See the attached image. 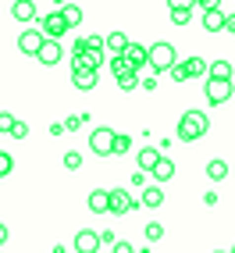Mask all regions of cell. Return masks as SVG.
Segmentation results:
<instances>
[{"label":"cell","mask_w":235,"mask_h":253,"mask_svg":"<svg viewBox=\"0 0 235 253\" xmlns=\"http://www.w3.org/2000/svg\"><path fill=\"white\" fill-rule=\"evenodd\" d=\"M207 128H210V118H207L203 111H186L175 132H178V139H182V143H196V139H203V136H207Z\"/></svg>","instance_id":"6da1fadb"},{"label":"cell","mask_w":235,"mask_h":253,"mask_svg":"<svg viewBox=\"0 0 235 253\" xmlns=\"http://www.w3.org/2000/svg\"><path fill=\"white\" fill-rule=\"evenodd\" d=\"M175 61H178L175 46H171V43H164V40H160V43H154V46L146 50V64H150L154 72H167Z\"/></svg>","instance_id":"7a4b0ae2"},{"label":"cell","mask_w":235,"mask_h":253,"mask_svg":"<svg viewBox=\"0 0 235 253\" xmlns=\"http://www.w3.org/2000/svg\"><path fill=\"white\" fill-rule=\"evenodd\" d=\"M203 93H207V104H210V107H221L225 100H232L235 86H232L228 79H207V86H203Z\"/></svg>","instance_id":"3957f363"},{"label":"cell","mask_w":235,"mask_h":253,"mask_svg":"<svg viewBox=\"0 0 235 253\" xmlns=\"http://www.w3.org/2000/svg\"><path fill=\"white\" fill-rule=\"evenodd\" d=\"M114 136H118L114 128H93L89 132V150L96 157H111L114 154Z\"/></svg>","instance_id":"277c9868"},{"label":"cell","mask_w":235,"mask_h":253,"mask_svg":"<svg viewBox=\"0 0 235 253\" xmlns=\"http://www.w3.org/2000/svg\"><path fill=\"white\" fill-rule=\"evenodd\" d=\"M39 32H43L46 40H61L64 32H68V22H64V14H61V11H50L46 18L39 22Z\"/></svg>","instance_id":"5b68a950"},{"label":"cell","mask_w":235,"mask_h":253,"mask_svg":"<svg viewBox=\"0 0 235 253\" xmlns=\"http://www.w3.org/2000/svg\"><path fill=\"white\" fill-rule=\"evenodd\" d=\"M61 57H64L61 40H43V46H39L36 61H39V64H46V68H54V64H61Z\"/></svg>","instance_id":"8992f818"},{"label":"cell","mask_w":235,"mask_h":253,"mask_svg":"<svg viewBox=\"0 0 235 253\" xmlns=\"http://www.w3.org/2000/svg\"><path fill=\"white\" fill-rule=\"evenodd\" d=\"M43 40H46V36H43L39 29H25L22 36H18V50H22L25 57H36V54H39V46H43Z\"/></svg>","instance_id":"52a82bcc"},{"label":"cell","mask_w":235,"mask_h":253,"mask_svg":"<svg viewBox=\"0 0 235 253\" xmlns=\"http://www.w3.org/2000/svg\"><path fill=\"white\" fill-rule=\"evenodd\" d=\"M72 82H75V89H82V93L96 89V68H86V64H75V68H72Z\"/></svg>","instance_id":"ba28073f"},{"label":"cell","mask_w":235,"mask_h":253,"mask_svg":"<svg viewBox=\"0 0 235 253\" xmlns=\"http://www.w3.org/2000/svg\"><path fill=\"white\" fill-rule=\"evenodd\" d=\"M96 250H100V232L78 228V235H75V253H96Z\"/></svg>","instance_id":"9c48e42d"},{"label":"cell","mask_w":235,"mask_h":253,"mask_svg":"<svg viewBox=\"0 0 235 253\" xmlns=\"http://www.w3.org/2000/svg\"><path fill=\"white\" fill-rule=\"evenodd\" d=\"M11 18L14 22H36V0H14L11 4Z\"/></svg>","instance_id":"30bf717a"},{"label":"cell","mask_w":235,"mask_h":253,"mask_svg":"<svg viewBox=\"0 0 235 253\" xmlns=\"http://www.w3.org/2000/svg\"><path fill=\"white\" fill-rule=\"evenodd\" d=\"M132 207H136V200L128 196V189H121V185L111 189V214H128Z\"/></svg>","instance_id":"8fae6325"},{"label":"cell","mask_w":235,"mask_h":253,"mask_svg":"<svg viewBox=\"0 0 235 253\" xmlns=\"http://www.w3.org/2000/svg\"><path fill=\"white\" fill-rule=\"evenodd\" d=\"M125 46H128V36H125L121 29H114V32H107V36H104V50H107L111 57H114V54H125Z\"/></svg>","instance_id":"7c38bea8"},{"label":"cell","mask_w":235,"mask_h":253,"mask_svg":"<svg viewBox=\"0 0 235 253\" xmlns=\"http://www.w3.org/2000/svg\"><path fill=\"white\" fill-rule=\"evenodd\" d=\"M89 211L93 214H107L111 211V189H93L89 193Z\"/></svg>","instance_id":"4fadbf2b"},{"label":"cell","mask_w":235,"mask_h":253,"mask_svg":"<svg viewBox=\"0 0 235 253\" xmlns=\"http://www.w3.org/2000/svg\"><path fill=\"white\" fill-rule=\"evenodd\" d=\"M121 57H125V61H128L136 72H139V68H146V46H139V43H128Z\"/></svg>","instance_id":"5bb4252c"},{"label":"cell","mask_w":235,"mask_h":253,"mask_svg":"<svg viewBox=\"0 0 235 253\" xmlns=\"http://www.w3.org/2000/svg\"><path fill=\"white\" fill-rule=\"evenodd\" d=\"M136 161H139V171H154V164L160 161V150L157 146H143L136 154Z\"/></svg>","instance_id":"9a60e30c"},{"label":"cell","mask_w":235,"mask_h":253,"mask_svg":"<svg viewBox=\"0 0 235 253\" xmlns=\"http://www.w3.org/2000/svg\"><path fill=\"white\" fill-rule=\"evenodd\" d=\"M150 175H154L157 182H171V178H175V164L167 161V157H160V161L154 164V171H150Z\"/></svg>","instance_id":"2e32d148"},{"label":"cell","mask_w":235,"mask_h":253,"mask_svg":"<svg viewBox=\"0 0 235 253\" xmlns=\"http://www.w3.org/2000/svg\"><path fill=\"white\" fill-rule=\"evenodd\" d=\"M57 11L64 14V22H68V29H75V25H82V7H78V4H68V0H64V4H61Z\"/></svg>","instance_id":"e0dca14e"},{"label":"cell","mask_w":235,"mask_h":253,"mask_svg":"<svg viewBox=\"0 0 235 253\" xmlns=\"http://www.w3.org/2000/svg\"><path fill=\"white\" fill-rule=\"evenodd\" d=\"M203 29H207V32H221V29H225V14L217 11V7L203 11Z\"/></svg>","instance_id":"ac0fdd59"},{"label":"cell","mask_w":235,"mask_h":253,"mask_svg":"<svg viewBox=\"0 0 235 253\" xmlns=\"http://www.w3.org/2000/svg\"><path fill=\"white\" fill-rule=\"evenodd\" d=\"M207 79H228L232 82V61H210V68H207Z\"/></svg>","instance_id":"d6986e66"},{"label":"cell","mask_w":235,"mask_h":253,"mask_svg":"<svg viewBox=\"0 0 235 253\" xmlns=\"http://www.w3.org/2000/svg\"><path fill=\"white\" fill-rule=\"evenodd\" d=\"M207 178H210V182H225V178H228V164H225L221 157H214V161L207 164Z\"/></svg>","instance_id":"ffe728a7"},{"label":"cell","mask_w":235,"mask_h":253,"mask_svg":"<svg viewBox=\"0 0 235 253\" xmlns=\"http://www.w3.org/2000/svg\"><path fill=\"white\" fill-rule=\"evenodd\" d=\"M139 204H143V207H150V211H157V207L164 204V193H160V189H143Z\"/></svg>","instance_id":"44dd1931"},{"label":"cell","mask_w":235,"mask_h":253,"mask_svg":"<svg viewBox=\"0 0 235 253\" xmlns=\"http://www.w3.org/2000/svg\"><path fill=\"white\" fill-rule=\"evenodd\" d=\"M207 68H210V64H207L203 57H186V72H189V79H199V75H207Z\"/></svg>","instance_id":"7402d4cb"},{"label":"cell","mask_w":235,"mask_h":253,"mask_svg":"<svg viewBox=\"0 0 235 253\" xmlns=\"http://www.w3.org/2000/svg\"><path fill=\"white\" fill-rule=\"evenodd\" d=\"M128 72H136V68H132V64H128L121 54H114V57H111V75L121 79V75H128Z\"/></svg>","instance_id":"603a6c76"},{"label":"cell","mask_w":235,"mask_h":253,"mask_svg":"<svg viewBox=\"0 0 235 253\" xmlns=\"http://www.w3.org/2000/svg\"><path fill=\"white\" fill-rule=\"evenodd\" d=\"M189 18H193V7H171V22L175 25H189Z\"/></svg>","instance_id":"cb8c5ba5"},{"label":"cell","mask_w":235,"mask_h":253,"mask_svg":"<svg viewBox=\"0 0 235 253\" xmlns=\"http://www.w3.org/2000/svg\"><path fill=\"white\" fill-rule=\"evenodd\" d=\"M118 86H121L125 93H132V89H139V75H136V72H128V75H121V79H118Z\"/></svg>","instance_id":"d4e9b609"},{"label":"cell","mask_w":235,"mask_h":253,"mask_svg":"<svg viewBox=\"0 0 235 253\" xmlns=\"http://www.w3.org/2000/svg\"><path fill=\"white\" fill-rule=\"evenodd\" d=\"M143 232H146V243H157L160 235H164V225H160V221H150Z\"/></svg>","instance_id":"484cf974"},{"label":"cell","mask_w":235,"mask_h":253,"mask_svg":"<svg viewBox=\"0 0 235 253\" xmlns=\"http://www.w3.org/2000/svg\"><path fill=\"white\" fill-rule=\"evenodd\" d=\"M64 168H68V171H78V168H82V154H78V150H68V154H64Z\"/></svg>","instance_id":"4316f807"},{"label":"cell","mask_w":235,"mask_h":253,"mask_svg":"<svg viewBox=\"0 0 235 253\" xmlns=\"http://www.w3.org/2000/svg\"><path fill=\"white\" fill-rule=\"evenodd\" d=\"M14 171V157L11 154H4V150H0V178H7Z\"/></svg>","instance_id":"83f0119b"},{"label":"cell","mask_w":235,"mask_h":253,"mask_svg":"<svg viewBox=\"0 0 235 253\" xmlns=\"http://www.w3.org/2000/svg\"><path fill=\"white\" fill-rule=\"evenodd\" d=\"M167 72H171V79H175V82H186V79H189V72H186V61H175Z\"/></svg>","instance_id":"f1b7e54d"},{"label":"cell","mask_w":235,"mask_h":253,"mask_svg":"<svg viewBox=\"0 0 235 253\" xmlns=\"http://www.w3.org/2000/svg\"><path fill=\"white\" fill-rule=\"evenodd\" d=\"M128 146H132V139L125 136V132H118L114 136V154H128Z\"/></svg>","instance_id":"f546056e"},{"label":"cell","mask_w":235,"mask_h":253,"mask_svg":"<svg viewBox=\"0 0 235 253\" xmlns=\"http://www.w3.org/2000/svg\"><path fill=\"white\" fill-rule=\"evenodd\" d=\"M111 253H136V250H132V243H125V239H114L111 243Z\"/></svg>","instance_id":"4dcf8cb0"},{"label":"cell","mask_w":235,"mask_h":253,"mask_svg":"<svg viewBox=\"0 0 235 253\" xmlns=\"http://www.w3.org/2000/svg\"><path fill=\"white\" fill-rule=\"evenodd\" d=\"M11 136H14V139H25V136H29V125H25V122H14V125H11Z\"/></svg>","instance_id":"1f68e13d"},{"label":"cell","mask_w":235,"mask_h":253,"mask_svg":"<svg viewBox=\"0 0 235 253\" xmlns=\"http://www.w3.org/2000/svg\"><path fill=\"white\" fill-rule=\"evenodd\" d=\"M11 125H14V114L0 111V132H11Z\"/></svg>","instance_id":"d6a6232c"},{"label":"cell","mask_w":235,"mask_h":253,"mask_svg":"<svg viewBox=\"0 0 235 253\" xmlns=\"http://www.w3.org/2000/svg\"><path fill=\"white\" fill-rule=\"evenodd\" d=\"M82 122H86V114H75V118H68V122H64V128L75 132V128H82Z\"/></svg>","instance_id":"836d02e7"},{"label":"cell","mask_w":235,"mask_h":253,"mask_svg":"<svg viewBox=\"0 0 235 253\" xmlns=\"http://www.w3.org/2000/svg\"><path fill=\"white\" fill-rule=\"evenodd\" d=\"M167 7H196V0H167Z\"/></svg>","instance_id":"e575fe53"},{"label":"cell","mask_w":235,"mask_h":253,"mask_svg":"<svg viewBox=\"0 0 235 253\" xmlns=\"http://www.w3.org/2000/svg\"><path fill=\"white\" fill-rule=\"evenodd\" d=\"M225 32H232V36H235V14H225Z\"/></svg>","instance_id":"d590c367"},{"label":"cell","mask_w":235,"mask_h":253,"mask_svg":"<svg viewBox=\"0 0 235 253\" xmlns=\"http://www.w3.org/2000/svg\"><path fill=\"white\" fill-rule=\"evenodd\" d=\"M7 239H11V232H7V225H4V221H0V246H4Z\"/></svg>","instance_id":"8d00e7d4"},{"label":"cell","mask_w":235,"mask_h":253,"mask_svg":"<svg viewBox=\"0 0 235 253\" xmlns=\"http://www.w3.org/2000/svg\"><path fill=\"white\" fill-rule=\"evenodd\" d=\"M54 253H68V246H64V243H57V246H54Z\"/></svg>","instance_id":"74e56055"},{"label":"cell","mask_w":235,"mask_h":253,"mask_svg":"<svg viewBox=\"0 0 235 253\" xmlns=\"http://www.w3.org/2000/svg\"><path fill=\"white\" fill-rule=\"evenodd\" d=\"M214 253H225V250H214Z\"/></svg>","instance_id":"f35d334b"},{"label":"cell","mask_w":235,"mask_h":253,"mask_svg":"<svg viewBox=\"0 0 235 253\" xmlns=\"http://www.w3.org/2000/svg\"><path fill=\"white\" fill-rule=\"evenodd\" d=\"M232 253H235V246H232Z\"/></svg>","instance_id":"ab89813d"}]
</instances>
